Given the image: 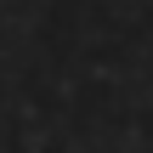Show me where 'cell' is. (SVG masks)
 <instances>
[]
</instances>
